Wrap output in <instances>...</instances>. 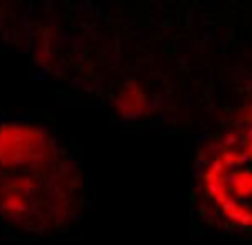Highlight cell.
<instances>
[{
	"label": "cell",
	"mask_w": 252,
	"mask_h": 245,
	"mask_svg": "<svg viewBox=\"0 0 252 245\" xmlns=\"http://www.w3.org/2000/svg\"><path fill=\"white\" fill-rule=\"evenodd\" d=\"M40 152V136L32 127L2 125L0 127V163L23 165L25 160L36 158Z\"/></svg>",
	"instance_id": "2"
},
{
	"label": "cell",
	"mask_w": 252,
	"mask_h": 245,
	"mask_svg": "<svg viewBox=\"0 0 252 245\" xmlns=\"http://www.w3.org/2000/svg\"><path fill=\"white\" fill-rule=\"evenodd\" d=\"M205 187L225 216L252 225V132L230 138L217 152L205 174Z\"/></svg>",
	"instance_id": "1"
}]
</instances>
